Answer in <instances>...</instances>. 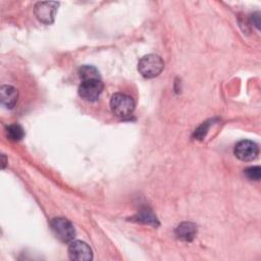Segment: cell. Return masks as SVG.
Instances as JSON below:
<instances>
[{"mask_svg": "<svg viewBox=\"0 0 261 261\" xmlns=\"http://www.w3.org/2000/svg\"><path fill=\"white\" fill-rule=\"evenodd\" d=\"M164 68V61L159 55L148 54L143 56L138 63V70L145 79L158 76Z\"/></svg>", "mask_w": 261, "mask_h": 261, "instance_id": "obj_1", "label": "cell"}, {"mask_svg": "<svg viewBox=\"0 0 261 261\" xmlns=\"http://www.w3.org/2000/svg\"><path fill=\"white\" fill-rule=\"evenodd\" d=\"M110 109L119 118L129 117L135 110L134 99L123 93H115L110 99Z\"/></svg>", "mask_w": 261, "mask_h": 261, "instance_id": "obj_2", "label": "cell"}, {"mask_svg": "<svg viewBox=\"0 0 261 261\" xmlns=\"http://www.w3.org/2000/svg\"><path fill=\"white\" fill-rule=\"evenodd\" d=\"M104 85L101 79L84 80L79 86L77 93L80 97L88 102H95L100 98Z\"/></svg>", "mask_w": 261, "mask_h": 261, "instance_id": "obj_3", "label": "cell"}, {"mask_svg": "<svg viewBox=\"0 0 261 261\" xmlns=\"http://www.w3.org/2000/svg\"><path fill=\"white\" fill-rule=\"evenodd\" d=\"M50 225L54 236L63 243L71 242L75 237V229L73 224L64 217L53 218Z\"/></svg>", "mask_w": 261, "mask_h": 261, "instance_id": "obj_4", "label": "cell"}, {"mask_svg": "<svg viewBox=\"0 0 261 261\" xmlns=\"http://www.w3.org/2000/svg\"><path fill=\"white\" fill-rule=\"evenodd\" d=\"M58 5L59 3L52 2V1L38 2L35 5V9H34L35 15L39 21L45 24H50L54 21Z\"/></svg>", "mask_w": 261, "mask_h": 261, "instance_id": "obj_5", "label": "cell"}, {"mask_svg": "<svg viewBox=\"0 0 261 261\" xmlns=\"http://www.w3.org/2000/svg\"><path fill=\"white\" fill-rule=\"evenodd\" d=\"M234 155L242 161H253L259 153L258 145L250 140H242L234 146Z\"/></svg>", "mask_w": 261, "mask_h": 261, "instance_id": "obj_6", "label": "cell"}, {"mask_svg": "<svg viewBox=\"0 0 261 261\" xmlns=\"http://www.w3.org/2000/svg\"><path fill=\"white\" fill-rule=\"evenodd\" d=\"M68 256L71 260L89 261L93 259V252L88 244L82 241H72L68 246Z\"/></svg>", "mask_w": 261, "mask_h": 261, "instance_id": "obj_7", "label": "cell"}, {"mask_svg": "<svg viewBox=\"0 0 261 261\" xmlns=\"http://www.w3.org/2000/svg\"><path fill=\"white\" fill-rule=\"evenodd\" d=\"M0 99L5 108L12 109L17 102L18 92L13 86L3 85L0 89Z\"/></svg>", "mask_w": 261, "mask_h": 261, "instance_id": "obj_8", "label": "cell"}, {"mask_svg": "<svg viewBox=\"0 0 261 261\" xmlns=\"http://www.w3.org/2000/svg\"><path fill=\"white\" fill-rule=\"evenodd\" d=\"M174 232L178 240L191 242L197 236V225L193 222H181L177 225Z\"/></svg>", "mask_w": 261, "mask_h": 261, "instance_id": "obj_9", "label": "cell"}, {"mask_svg": "<svg viewBox=\"0 0 261 261\" xmlns=\"http://www.w3.org/2000/svg\"><path fill=\"white\" fill-rule=\"evenodd\" d=\"M5 133H6V137L8 138V140H10L12 142L20 141L24 137V130H23L22 126L17 123L9 124L8 126H6Z\"/></svg>", "mask_w": 261, "mask_h": 261, "instance_id": "obj_10", "label": "cell"}, {"mask_svg": "<svg viewBox=\"0 0 261 261\" xmlns=\"http://www.w3.org/2000/svg\"><path fill=\"white\" fill-rule=\"evenodd\" d=\"M79 75L82 79V81L89 79H101L98 69L92 65L81 66L79 68Z\"/></svg>", "mask_w": 261, "mask_h": 261, "instance_id": "obj_11", "label": "cell"}, {"mask_svg": "<svg viewBox=\"0 0 261 261\" xmlns=\"http://www.w3.org/2000/svg\"><path fill=\"white\" fill-rule=\"evenodd\" d=\"M138 221L143 222V223H148V224H152V225H158V220L156 218V216L152 213V211H150L149 209H143L139 212L138 216H137Z\"/></svg>", "mask_w": 261, "mask_h": 261, "instance_id": "obj_12", "label": "cell"}, {"mask_svg": "<svg viewBox=\"0 0 261 261\" xmlns=\"http://www.w3.org/2000/svg\"><path fill=\"white\" fill-rule=\"evenodd\" d=\"M244 174L249 180H259L261 177L260 166H251L244 170Z\"/></svg>", "mask_w": 261, "mask_h": 261, "instance_id": "obj_13", "label": "cell"}, {"mask_svg": "<svg viewBox=\"0 0 261 261\" xmlns=\"http://www.w3.org/2000/svg\"><path fill=\"white\" fill-rule=\"evenodd\" d=\"M2 159H3V163H2V168L5 167V156L2 155Z\"/></svg>", "mask_w": 261, "mask_h": 261, "instance_id": "obj_14", "label": "cell"}]
</instances>
